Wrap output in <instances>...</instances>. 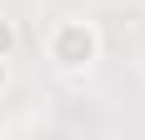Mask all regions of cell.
I'll use <instances>...</instances> for the list:
<instances>
[{"label": "cell", "instance_id": "1", "mask_svg": "<svg viewBox=\"0 0 145 140\" xmlns=\"http://www.w3.org/2000/svg\"><path fill=\"white\" fill-rule=\"evenodd\" d=\"M45 50H50V65L55 70L85 75V70H95V60H100V30L90 25V20H60V25L50 30Z\"/></svg>", "mask_w": 145, "mask_h": 140}, {"label": "cell", "instance_id": "2", "mask_svg": "<svg viewBox=\"0 0 145 140\" xmlns=\"http://www.w3.org/2000/svg\"><path fill=\"white\" fill-rule=\"evenodd\" d=\"M15 45H20L15 25H10V20H0V60H10V55H15Z\"/></svg>", "mask_w": 145, "mask_h": 140}, {"label": "cell", "instance_id": "3", "mask_svg": "<svg viewBox=\"0 0 145 140\" xmlns=\"http://www.w3.org/2000/svg\"><path fill=\"white\" fill-rule=\"evenodd\" d=\"M5 80H10V60H0V85H5Z\"/></svg>", "mask_w": 145, "mask_h": 140}]
</instances>
